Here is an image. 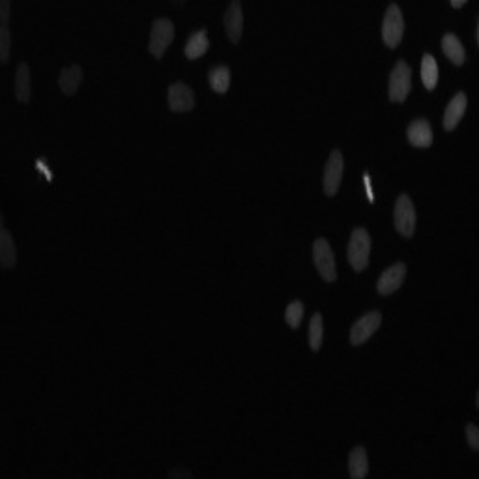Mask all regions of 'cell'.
<instances>
[{
  "mask_svg": "<svg viewBox=\"0 0 479 479\" xmlns=\"http://www.w3.org/2000/svg\"><path fill=\"white\" fill-rule=\"evenodd\" d=\"M466 2H468V0H450V4H451V6H453V8H461V6H465Z\"/></svg>",
  "mask_w": 479,
  "mask_h": 479,
  "instance_id": "f1b7e54d",
  "label": "cell"
},
{
  "mask_svg": "<svg viewBox=\"0 0 479 479\" xmlns=\"http://www.w3.org/2000/svg\"><path fill=\"white\" fill-rule=\"evenodd\" d=\"M208 81H210L211 90L218 94H226L229 86H231V70L226 66H218L208 73Z\"/></svg>",
  "mask_w": 479,
  "mask_h": 479,
  "instance_id": "ffe728a7",
  "label": "cell"
},
{
  "mask_svg": "<svg viewBox=\"0 0 479 479\" xmlns=\"http://www.w3.org/2000/svg\"><path fill=\"white\" fill-rule=\"evenodd\" d=\"M393 221L395 229L404 238H412L414 236V231H416V208H414V203H412V198L406 193H402L401 197L397 198V203H395Z\"/></svg>",
  "mask_w": 479,
  "mask_h": 479,
  "instance_id": "7a4b0ae2",
  "label": "cell"
},
{
  "mask_svg": "<svg viewBox=\"0 0 479 479\" xmlns=\"http://www.w3.org/2000/svg\"><path fill=\"white\" fill-rule=\"evenodd\" d=\"M404 277H406V266L402 262H397L380 275V279L376 283V290L380 292L382 296H388V294H391L401 287Z\"/></svg>",
  "mask_w": 479,
  "mask_h": 479,
  "instance_id": "8fae6325",
  "label": "cell"
},
{
  "mask_svg": "<svg viewBox=\"0 0 479 479\" xmlns=\"http://www.w3.org/2000/svg\"><path fill=\"white\" fill-rule=\"evenodd\" d=\"M14 92L17 101H21V103H29L30 98H32V77H30V68L27 64L17 66Z\"/></svg>",
  "mask_w": 479,
  "mask_h": 479,
  "instance_id": "4fadbf2b",
  "label": "cell"
},
{
  "mask_svg": "<svg viewBox=\"0 0 479 479\" xmlns=\"http://www.w3.org/2000/svg\"><path fill=\"white\" fill-rule=\"evenodd\" d=\"M169 109L174 113H187L195 107V94L185 83H174L169 86Z\"/></svg>",
  "mask_w": 479,
  "mask_h": 479,
  "instance_id": "9c48e42d",
  "label": "cell"
},
{
  "mask_svg": "<svg viewBox=\"0 0 479 479\" xmlns=\"http://www.w3.org/2000/svg\"><path fill=\"white\" fill-rule=\"evenodd\" d=\"M402 34H404V19H402L401 10L397 4H391L386 12V17H384V25H382L384 43L389 49H395L401 43Z\"/></svg>",
  "mask_w": 479,
  "mask_h": 479,
  "instance_id": "8992f818",
  "label": "cell"
},
{
  "mask_svg": "<svg viewBox=\"0 0 479 479\" xmlns=\"http://www.w3.org/2000/svg\"><path fill=\"white\" fill-rule=\"evenodd\" d=\"M442 49H444V55L450 58L451 62L455 66H461L465 64L466 53L463 43L458 42V38L455 34H445L444 40H442Z\"/></svg>",
  "mask_w": 479,
  "mask_h": 479,
  "instance_id": "ac0fdd59",
  "label": "cell"
},
{
  "mask_svg": "<svg viewBox=\"0 0 479 479\" xmlns=\"http://www.w3.org/2000/svg\"><path fill=\"white\" fill-rule=\"evenodd\" d=\"M223 21H225L229 40L233 43H238L240 38H242V30H244V12H242V2L240 0H233L229 4Z\"/></svg>",
  "mask_w": 479,
  "mask_h": 479,
  "instance_id": "30bf717a",
  "label": "cell"
},
{
  "mask_svg": "<svg viewBox=\"0 0 479 479\" xmlns=\"http://www.w3.org/2000/svg\"><path fill=\"white\" fill-rule=\"evenodd\" d=\"M422 81L427 90H435V86L438 83V64L430 55H423Z\"/></svg>",
  "mask_w": 479,
  "mask_h": 479,
  "instance_id": "44dd1931",
  "label": "cell"
},
{
  "mask_svg": "<svg viewBox=\"0 0 479 479\" xmlns=\"http://www.w3.org/2000/svg\"><path fill=\"white\" fill-rule=\"evenodd\" d=\"M382 315L378 311H373V313H367L363 317L359 318L358 322L352 326L350 330V343L354 346H359L365 343L367 339L373 335L374 331L380 328Z\"/></svg>",
  "mask_w": 479,
  "mask_h": 479,
  "instance_id": "ba28073f",
  "label": "cell"
},
{
  "mask_svg": "<svg viewBox=\"0 0 479 479\" xmlns=\"http://www.w3.org/2000/svg\"><path fill=\"white\" fill-rule=\"evenodd\" d=\"M12 19V0H0V25H8Z\"/></svg>",
  "mask_w": 479,
  "mask_h": 479,
  "instance_id": "484cf974",
  "label": "cell"
},
{
  "mask_svg": "<svg viewBox=\"0 0 479 479\" xmlns=\"http://www.w3.org/2000/svg\"><path fill=\"white\" fill-rule=\"evenodd\" d=\"M466 105H468V99H466V96L463 92H458L457 96L451 99L444 114V127L448 131L457 127V124L461 122V118H463V114H465Z\"/></svg>",
  "mask_w": 479,
  "mask_h": 479,
  "instance_id": "5bb4252c",
  "label": "cell"
},
{
  "mask_svg": "<svg viewBox=\"0 0 479 479\" xmlns=\"http://www.w3.org/2000/svg\"><path fill=\"white\" fill-rule=\"evenodd\" d=\"M313 259H315V266H317L318 274L322 275V279L328 283H333L337 279V272H335V259H333V251H331L328 240L318 238L315 240L313 246Z\"/></svg>",
  "mask_w": 479,
  "mask_h": 479,
  "instance_id": "5b68a950",
  "label": "cell"
},
{
  "mask_svg": "<svg viewBox=\"0 0 479 479\" xmlns=\"http://www.w3.org/2000/svg\"><path fill=\"white\" fill-rule=\"evenodd\" d=\"M208 45H210V42H208L206 30H198L185 43V57L190 58V60L200 58L208 51Z\"/></svg>",
  "mask_w": 479,
  "mask_h": 479,
  "instance_id": "d6986e66",
  "label": "cell"
},
{
  "mask_svg": "<svg viewBox=\"0 0 479 479\" xmlns=\"http://www.w3.org/2000/svg\"><path fill=\"white\" fill-rule=\"evenodd\" d=\"M83 81V70L81 66H71V68H64L58 75V86L66 96H73L79 90V85Z\"/></svg>",
  "mask_w": 479,
  "mask_h": 479,
  "instance_id": "9a60e30c",
  "label": "cell"
},
{
  "mask_svg": "<svg viewBox=\"0 0 479 479\" xmlns=\"http://www.w3.org/2000/svg\"><path fill=\"white\" fill-rule=\"evenodd\" d=\"M410 88H412L410 66L404 60H399L395 64L391 75H389V99L395 101V103H401V101L409 98Z\"/></svg>",
  "mask_w": 479,
  "mask_h": 479,
  "instance_id": "3957f363",
  "label": "cell"
},
{
  "mask_svg": "<svg viewBox=\"0 0 479 479\" xmlns=\"http://www.w3.org/2000/svg\"><path fill=\"white\" fill-rule=\"evenodd\" d=\"M348 472H350V478L352 479H363L369 472V461H367L365 450L358 445L350 451V457H348Z\"/></svg>",
  "mask_w": 479,
  "mask_h": 479,
  "instance_id": "e0dca14e",
  "label": "cell"
},
{
  "mask_svg": "<svg viewBox=\"0 0 479 479\" xmlns=\"http://www.w3.org/2000/svg\"><path fill=\"white\" fill-rule=\"evenodd\" d=\"M17 262V249L12 233H8L6 229L0 231V266L2 268H14Z\"/></svg>",
  "mask_w": 479,
  "mask_h": 479,
  "instance_id": "2e32d148",
  "label": "cell"
},
{
  "mask_svg": "<svg viewBox=\"0 0 479 479\" xmlns=\"http://www.w3.org/2000/svg\"><path fill=\"white\" fill-rule=\"evenodd\" d=\"M302 318H303V303L302 302H292L287 307V311H285V320H287V324L292 328V330H296V328H300V324H302Z\"/></svg>",
  "mask_w": 479,
  "mask_h": 479,
  "instance_id": "603a6c76",
  "label": "cell"
},
{
  "mask_svg": "<svg viewBox=\"0 0 479 479\" xmlns=\"http://www.w3.org/2000/svg\"><path fill=\"white\" fill-rule=\"evenodd\" d=\"M343 169H345L343 154L339 150H333L324 169V191L328 197H335L337 195L341 178H343Z\"/></svg>",
  "mask_w": 479,
  "mask_h": 479,
  "instance_id": "52a82bcc",
  "label": "cell"
},
{
  "mask_svg": "<svg viewBox=\"0 0 479 479\" xmlns=\"http://www.w3.org/2000/svg\"><path fill=\"white\" fill-rule=\"evenodd\" d=\"M4 229V218H2V213H0V231Z\"/></svg>",
  "mask_w": 479,
  "mask_h": 479,
  "instance_id": "f546056e",
  "label": "cell"
},
{
  "mask_svg": "<svg viewBox=\"0 0 479 479\" xmlns=\"http://www.w3.org/2000/svg\"><path fill=\"white\" fill-rule=\"evenodd\" d=\"M12 53V32L8 25H0V64H6Z\"/></svg>",
  "mask_w": 479,
  "mask_h": 479,
  "instance_id": "cb8c5ba5",
  "label": "cell"
},
{
  "mask_svg": "<svg viewBox=\"0 0 479 479\" xmlns=\"http://www.w3.org/2000/svg\"><path fill=\"white\" fill-rule=\"evenodd\" d=\"M369 253H371V236L365 229H356L350 236L348 244V262L354 272H363L369 266Z\"/></svg>",
  "mask_w": 479,
  "mask_h": 479,
  "instance_id": "6da1fadb",
  "label": "cell"
},
{
  "mask_svg": "<svg viewBox=\"0 0 479 479\" xmlns=\"http://www.w3.org/2000/svg\"><path fill=\"white\" fill-rule=\"evenodd\" d=\"M172 2H174V4H183L185 0H172Z\"/></svg>",
  "mask_w": 479,
  "mask_h": 479,
  "instance_id": "4dcf8cb0",
  "label": "cell"
},
{
  "mask_svg": "<svg viewBox=\"0 0 479 479\" xmlns=\"http://www.w3.org/2000/svg\"><path fill=\"white\" fill-rule=\"evenodd\" d=\"M363 185H365V191H367V198H369V203H374V193H373V187H371V178H369V174H363Z\"/></svg>",
  "mask_w": 479,
  "mask_h": 479,
  "instance_id": "4316f807",
  "label": "cell"
},
{
  "mask_svg": "<svg viewBox=\"0 0 479 479\" xmlns=\"http://www.w3.org/2000/svg\"><path fill=\"white\" fill-rule=\"evenodd\" d=\"M174 40V25L169 19H155L150 30L148 51L155 58H161Z\"/></svg>",
  "mask_w": 479,
  "mask_h": 479,
  "instance_id": "277c9868",
  "label": "cell"
},
{
  "mask_svg": "<svg viewBox=\"0 0 479 479\" xmlns=\"http://www.w3.org/2000/svg\"><path fill=\"white\" fill-rule=\"evenodd\" d=\"M466 438H468V444L474 451L479 450V429L476 425H466Z\"/></svg>",
  "mask_w": 479,
  "mask_h": 479,
  "instance_id": "d4e9b609",
  "label": "cell"
},
{
  "mask_svg": "<svg viewBox=\"0 0 479 479\" xmlns=\"http://www.w3.org/2000/svg\"><path fill=\"white\" fill-rule=\"evenodd\" d=\"M322 330H324L322 315H320V313H315L309 324V346L313 352H318L320 346H322Z\"/></svg>",
  "mask_w": 479,
  "mask_h": 479,
  "instance_id": "7402d4cb",
  "label": "cell"
},
{
  "mask_svg": "<svg viewBox=\"0 0 479 479\" xmlns=\"http://www.w3.org/2000/svg\"><path fill=\"white\" fill-rule=\"evenodd\" d=\"M169 478L174 479V478H185V479H191L193 476H191V472H187V470H172V472H169Z\"/></svg>",
  "mask_w": 479,
  "mask_h": 479,
  "instance_id": "83f0119b",
  "label": "cell"
},
{
  "mask_svg": "<svg viewBox=\"0 0 479 479\" xmlns=\"http://www.w3.org/2000/svg\"><path fill=\"white\" fill-rule=\"evenodd\" d=\"M409 141L410 144H414L417 148H427L432 144V129H430L429 122L425 118L414 120L409 126Z\"/></svg>",
  "mask_w": 479,
  "mask_h": 479,
  "instance_id": "7c38bea8",
  "label": "cell"
}]
</instances>
